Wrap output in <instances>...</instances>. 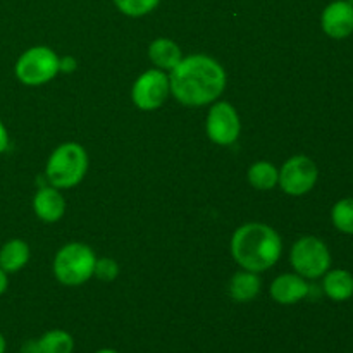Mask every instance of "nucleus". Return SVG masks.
<instances>
[{
	"instance_id": "nucleus-21",
	"label": "nucleus",
	"mask_w": 353,
	"mask_h": 353,
	"mask_svg": "<svg viewBox=\"0 0 353 353\" xmlns=\"http://www.w3.org/2000/svg\"><path fill=\"white\" fill-rule=\"evenodd\" d=\"M93 274L102 281H114L119 274V264L114 259H97Z\"/></svg>"
},
{
	"instance_id": "nucleus-22",
	"label": "nucleus",
	"mask_w": 353,
	"mask_h": 353,
	"mask_svg": "<svg viewBox=\"0 0 353 353\" xmlns=\"http://www.w3.org/2000/svg\"><path fill=\"white\" fill-rule=\"evenodd\" d=\"M76 69V61L72 57H64L59 59V71L64 72H72Z\"/></svg>"
},
{
	"instance_id": "nucleus-13",
	"label": "nucleus",
	"mask_w": 353,
	"mask_h": 353,
	"mask_svg": "<svg viewBox=\"0 0 353 353\" xmlns=\"http://www.w3.org/2000/svg\"><path fill=\"white\" fill-rule=\"evenodd\" d=\"M323 290L333 302H347L353 296V274L345 269H333L324 274Z\"/></svg>"
},
{
	"instance_id": "nucleus-2",
	"label": "nucleus",
	"mask_w": 353,
	"mask_h": 353,
	"mask_svg": "<svg viewBox=\"0 0 353 353\" xmlns=\"http://www.w3.org/2000/svg\"><path fill=\"white\" fill-rule=\"evenodd\" d=\"M281 252V236L268 224H243L231 238V254L245 271H268L279 261Z\"/></svg>"
},
{
	"instance_id": "nucleus-16",
	"label": "nucleus",
	"mask_w": 353,
	"mask_h": 353,
	"mask_svg": "<svg viewBox=\"0 0 353 353\" xmlns=\"http://www.w3.org/2000/svg\"><path fill=\"white\" fill-rule=\"evenodd\" d=\"M261 278L257 272L240 271L231 278L230 281V295L234 302H252L261 292Z\"/></svg>"
},
{
	"instance_id": "nucleus-27",
	"label": "nucleus",
	"mask_w": 353,
	"mask_h": 353,
	"mask_svg": "<svg viewBox=\"0 0 353 353\" xmlns=\"http://www.w3.org/2000/svg\"><path fill=\"white\" fill-rule=\"evenodd\" d=\"M95 353H119V352L112 350V348H102V350H99V352H95Z\"/></svg>"
},
{
	"instance_id": "nucleus-4",
	"label": "nucleus",
	"mask_w": 353,
	"mask_h": 353,
	"mask_svg": "<svg viewBox=\"0 0 353 353\" xmlns=\"http://www.w3.org/2000/svg\"><path fill=\"white\" fill-rule=\"evenodd\" d=\"M95 254L85 243H68L54 259V274L65 286H79L88 281L95 269Z\"/></svg>"
},
{
	"instance_id": "nucleus-1",
	"label": "nucleus",
	"mask_w": 353,
	"mask_h": 353,
	"mask_svg": "<svg viewBox=\"0 0 353 353\" xmlns=\"http://www.w3.org/2000/svg\"><path fill=\"white\" fill-rule=\"evenodd\" d=\"M171 93L188 107L216 102L226 88V71L209 55L195 54L181 59L169 76Z\"/></svg>"
},
{
	"instance_id": "nucleus-5",
	"label": "nucleus",
	"mask_w": 353,
	"mask_h": 353,
	"mask_svg": "<svg viewBox=\"0 0 353 353\" xmlns=\"http://www.w3.org/2000/svg\"><path fill=\"white\" fill-rule=\"evenodd\" d=\"M14 71L24 85H45L59 72V57L48 47H31L17 59Z\"/></svg>"
},
{
	"instance_id": "nucleus-8",
	"label": "nucleus",
	"mask_w": 353,
	"mask_h": 353,
	"mask_svg": "<svg viewBox=\"0 0 353 353\" xmlns=\"http://www.w3.org/2000/svg\"><path fill=\"white\" fill-rule=\"evenodd\" d=\"M171 93L169 76L162 69H148L134 81L133 102L141 110H155L165 102Z\"/></svg>"
},
{
	"instance_id": "nucleus-11",
	"label": "nucleus",
	"mask_w": 353,
	"mask_h": 353,
	"mask_svg": "<svg viewBox=\"0 0 353 353\" xmlns=\"http://www.w3.org/2000/svg\"><path fill=\"white\" fill-rule=\"evenodd\" d=\"M310 292L305 278L300 274H281L272 281L271 296L281 305H293L305 299Z\"/></svg>"
},
{
	"instance_id": "nucleus-3",
	"label": "nucleus",
	"mask_w": 353,
	"mask_h": 353,
	"mask_svg": "<svg viewBox=\"0 0 353 353\" xmlns=\"http://www.w3.org/2000/svg\"><path fill=\"white\" fill-rule=\"evenodd\" d=\"M88 169V155L78 143H62L47 162L45 176L54 188H72L78 185Z\"/></svg>"
},
{
	"instance_id": "nucleus-24",
	"label": "nucleus",
	"mask_w": 353,
	"mask_h": 353,
	"mask_svg": "<svg viewBox=\"0 0 353 353\" xmlns=\"http://www.w3.org/2000/svg\"><path fill=\"white\" fill-rule=\"evenodd\" d=\"M21 353H40V347H38V340H30L23 345Z\"/></svg>"
},
{
	"instance_id": "nucleus-23",
	"label": "nucleus",
	"mask_w": 353,
	"mask_h": 353,
	"mask_svg": "<svg viewBox=\"0 0 353 353\" xmlns=\"http://www.w3.org/2000/svg\"><path fill=\"white\" fill-rule=\"evenodd\" d=\"M7 147H9V133H7L6 126L0 121V154H3L7 150Z\"/></svg>"
},
{
	"instance_id": "nucleus-19",
	"label": "nucleus",
	"mask_w": 353,
	"mask_h": 353,
	"mask_svg": "<svg viewBox=\"0 0 353 353\" xmlns=\"http://www.w3.org/2000/svg\"><path fill=\"white\" fill-rule=\"evenodd\" d=\"M334 228L345 234H353V199H341L331 210Z\"/></svg>"
},
{
	"instance_id": "nucleus-20",
	"label": "nucleus",
	"mask_w": 353,
	"mask_h": 353,
	"mask_svg": "<svg viewBox=\"0 0 353 353\" xmlns=\"http://www.w3.org/2000/svg\"><path fill=\"white\" fill-rule=\"evenodd\" d=\"M117 9L130 17H141L150 14L161 0H114Z\"/></svg>"
},
{
	"instance_id": "nucleus-14",
	"label": "nucleus",
	"mask_w": 353,
	"mask_h": 353,
	"mask_svg": "<svg viewBox=\"0 0 353 353\" xmlns=\"http://www.w3.org/2000/svg\"><path fill=\"white\" fill-rule=\"evenodd\" d=\"M148 57L162 71H172L181 62V48L169 38H157L148 47Z\"/></svg>"
},
{
	"instance_id": "nucleus-17",
	"label": "nucleus",
	"mask_w": 353,
	"mask_h": 353,
	"mask_svg": "<svg viewBox=\"0 0 353 353\" xmlns=\"http://www.w3.org/2000/svg\"><path fill=\"white\" fill-rule=\"evenodd\" d=\"M279 171L268 161L255 162L250 169H248V181L255 190H272L278 185Z\"/></svg>"
},
{
	"instance_id": "nucleus-15",
	"label": "nucleus",
	"mask_w": 353,
	"mask_h": 353,
	"mask_svg": "<svg viewBox=\"0 0 353 353\" xmlns=\"http://www.w3.org/2000/svg\"><path fill=\"white\" fill-rule=\"evenodd\" d=\"M30 261V247L23 240H9L0 248V269L7 274L21 271Z\"/></svg>"
},
{
	"instance_id": "nucleus-25",
	"label": "nucleus",
	"mask_w": 353,
	"mask_h": 353,
	"mask_svg": "<svg viewBox=\"0 0 353 353\" xmlns=\"http://www.w3.org/2000/svg\"><path fill=\"white\" fill-rule=\"evenodd\" d=\"M7 286H9V279H7V272H3L2 269H0V296L6 293Z\"/></svg>"
},
{
	"instance_id": "nucleus-10",
	"label": "nucleus",
	"mask_w": 353,
	"mask_h": 353,
	"mask_svg": "<svg viewBox=\"0 0 353 353\" xmlns=\"http://www.w3.org/2000/svg\"><path fill=\"white\" fill-rule=\"evenodd\" d=\"M321 28L334 40H343L353 33V3L348 0H334L327 3L321 16Z\"/></svg>"
},
{
	"instance_id": "nucleus-26",
	"label": "nucleus",
	"mask_w": 353,
	"mask_h": 353,
	"mask_svg": "<svg viewBox=\"0 0 353 353\" xmlns=\"http://www.w3.org/2000/svg\"><path fill=\"white\" fill-rule=\"evenodd\" d=\"M6 348H7V341L6 338H3V334L0 333V353H6Z\"/></svg>"
},
{
	"instance_id": "nucleus-12",
	"label": "nucleus",
	"mask_w": 353,
	"mask_h": 353,
	"mask_svg": "<svg viewBox=\"0 0 353 353\" xmlns=\"http://www.w3.org/2000/svg\"><path fill=\"white\" fill-rule=\"evenodd\" d=\"M33 210L38 219L45 223H57L65 212V200L54 186H45L34 195Z\"/></svg>"
},
{
	"instance_id": "nucleus-7",
	"label": "nucleus",
	"mask_w": 353,
	"mask_h": 353,
	"mask_svg": "<svg viewBox=\"0 0 353 353\" xmlns=\"http://www.w3.org/2000/svg\"><path fill=\"white\" fill-rule=\"evenodd\" d=\"M317 178H319V169L316 162L307 155H295L283 164L278 183L285 193L300 196L309 193L316 186Z\"/></svg>"
},
{
	"instance_id": "nucleus-9",
	"label": "nucleus",
	"mask_w": 353,
	"mask_h": 353,
	"mask_svg": "<svg viewBox=\"0 0 353 353\" xmlns=\"http://www.w3.org/2000/svg\"><path fill=\"white\" fill-rule=\"evenodd\" d=\"M207 134L217 145H231L238 140L241 123L234 107L228 102H217L210 107L205 124Z\"/></svg>"
},
{
	"instance_id": "nucleus-18",
	"label": "nucleus",
	"mask_w": 353,
	"mask_h": 353,
	"mask_svg": "<svg viewBox=\"0 0 353 353\" xmlns=\"http://www.w3.org/2000/svg\"><path fill=\"white\" fill-rule=\"evenodd\" d=\"M38 347H40V353H72L74 340L68 331L52 330L38 340Z\"/></svg>"
},
{
	"instance_id": "nucleus-6",
	"label": "nucleus",
	"mask_w": 353,
	"mask_h": 353,
	"mask_svg": "<svg viewBox=\"0 0 353 353\" xmlns=\"http://www.w3.org/2000/svg\"><path fill=\"white\" fill-rule=\"evenodd\" d=\"M292 265L302 278L317 279L331 268V254L326 243L316 236L300 238L292 247Z\"/></svg>"
}]
</instances>
